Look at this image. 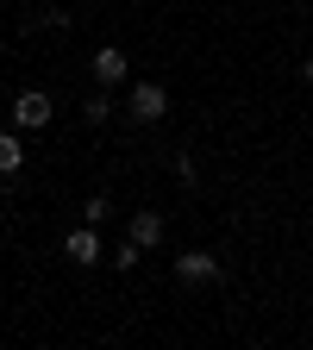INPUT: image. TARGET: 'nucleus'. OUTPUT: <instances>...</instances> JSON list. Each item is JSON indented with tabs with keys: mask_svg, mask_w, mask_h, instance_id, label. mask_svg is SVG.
Listing matches in <instances>:
<instances>
[{
	"mask_svg": "<svg viewBox=\"0 0 313 350\" xmlns=\"http://www.w3.org/2000/svg\"><path fill=\"white\" fill-rule=\"evenodd\" d=\"M19 169H25V144L13 131H0V175H19Z\"/></svg>",
	"mask_w": 313,
	"mask_h": 350,
	"instance_id": "nucleus-7",
	"label": "nucleus"
},
{
	"mask_svg": "<svg viewBox=\"0 0 313 350\" xmlns=\"http://www.w3.org/2000/svg\"><path fill=\"white\" fill-rule=\"evenodd\" d=\"M107 213H113V200H107V194H95V200H88V206H82V219H88V226H101V219H107Z\"/></svg>",
	"mask_w": 313,
	"mask_h": 350,
	"instance_id": "nucleus-10",
	"label": "nucleus"
},
{
	"mask_svg": "<svg viewBox=\"0 0 313 350\" xmlns=\"http://www.w3.org/2000/svg\"><path fill=\"white\" fill-rule=\"evenodd\" d=\"M51 94H44V88H19V100H13V125L19 131H38V125H51Z\"/></svg>",
	"mask_w": 313,
	"mask_h": 350,
	"instance_id": "nucleus-2",
	"label": "nucleus"
},
{
	"mask_svg": "<svg viewBox=\"0 0 313 350\" xmlns=\"http://www.w3.org/2000/svg\"><path fill=\"white\" fill-rule=\"evenodd\" d=\"M95 81L101 88H119L125 81V51H119V44H101V51H95Z\"/></svg>",
	"mask_w": 313,
	"mask_h": 350,
	"instance_id": "nucleus-5",
	"label": "nucleus"
},
{
	"mask_svg": "<svg viewBox=\"0 0 313 350\" xmlns=\"http://www.w3.org/2000/svg\"><path fill=\"white\" fill-rule=\"evenodd\" d=\"M113 107H119V100L101 88V94H88V100H82V119H88V125H107V119H113Z\"/></svg>",
	"mask_w": 313,
	"mask_h": 350,
	"instance_id": "nucleus-8",
	"label": "nucleus"
},
{
	"mask_svg": "<svg viewBox=\"0 0 313 350\" xmlns=\"http://www.w3.org/2000/svg\"><path fill=\"white\" fill-rule=\"evenodd\" d=\"M125 113L138 119V125H157V119L169 113V94H163V81H138V88L125 94Z\"/></svg>",
	"mask_w": 313,
	"mask_h": 350,
	"instance_id": "nucleus-1",
	"label": "nucleus"
},
{
	"mask_svg": "<svg viewBox=\"0 0 313 350\" xmlns=\"http://www.w3.org/2000/svg\"><path fill=\"white\" fill-rule=\"evenodd\" d=\"M63 256L75 262V269H82V262H101V238H95V226H88V219H82V226L63 238Z\"/></svg>",
	"mask_w": 313,
	"mask_h": 350,
	"instance_id": "nucleus-4",
	"label": "nucleus"
},
{
	"mask_svg": "<svg viewBox=\"0 0 313 350\" xmlns=\"http://www.w3.org/2000/svg\"><path fill=\"white\" fill-rule=\"evenodd\" d=\"M307 81H313V57H307Z\"/></svg>",
	"mask_w": 313,
	"mask_h": 350,
	"instance_id": "nucleus-11",
	"label": "nucleus"
},
{
	"mask_svg": "<svg viewBox=\"0 0 313 350\" xmlns=\"http://www.w3.org/2000/svg\"><path fill=\"white\" fill-rule=\"evenodd\" d=\"M132 244H145V250L163 244V213H151V206H145V213H132Z\"/></svg>",
	"mask_w": 313,
	"mask_h": 350,
	"instance_id": "nucleus-6",
	"label": "nucleus"
},
{
	"mask_svg": "<svg viewBox=\"0 0 313 350\" xmlns=\"http://www.w3.org/2000/svg\"><path fill=\"white\" fill-rule=\"evenodd\" d=\"M138 256H145V244H132V238H125V244L113 250V269H138Z\"/></svg>",
	"mask_w": 313,
	"mask_h": 350,
	"instance_id": "nucleus-9",
	"label": "nucleus"
},
{
	"mask_svg": "<svg viewBox=\"0 0 313 350\" xmlns=\"http://www.w3.org/2000/svg\"><path fill=\"white\" fill-rule=\"evenodd\" d=\"M175 282H188V288L219 282V256H207V250H182V256H175Z\"/></svg>",
	"mask_w": 313,
	"mask_h": 350,
	"instance_id": "nucleus-3",
	"label": "nucleus"
}]
</instances>
